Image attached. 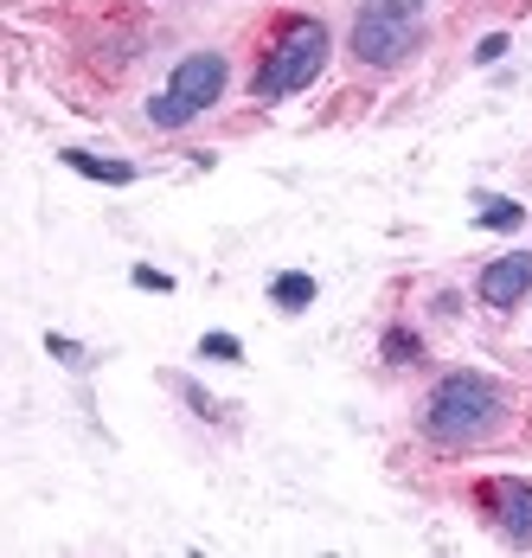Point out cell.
<instances>
[{"label":"cell","mask_w":532,"mask_h":558,"mask_svg":"<svg viewBox=\"0 0 532 558\" xmlns=\"http://www.w3.org/2000/svg\"><path fill=\"white\" fill-rule=\"evenodd\" d=\"M58 161H64V168H77V173H90V180H109V186H129V180H135L129 161H104V155H84V148H64Z\"/></svg>","instance_id":"52a82bcc"},{"label":"cell","mask_w":532,"mask_h":558,"mask_svg":"<svg viewBox=\"0 0 532 558\" xmlns=\"http://www.w3.org/2000/svg\"><path fill=\"white\" fill-rule=\"evenodd\" d=\"M507 424V391L487 373H449L424 404V437L443 449H475Z\"/></svg>","instance_id":"6da1fadb"},{"label":"cell","mask_w":532,"mask_h":558,"mask_svg":"<svg viewBox=\"0 0 532 558\" xmlns=\"http://www.w3.org/2000/svg\"><path fill=\"white\" fill-rule=\"evenodd\" d=\"M481 501H487L494 526H500L513 546H532V482L500 475V482H487V488H481Z\"/></svg>","instance_id":"5b68a950"},{"label":"cell","mask_w":532,"mask_h":558,"mask_svg":"<svg viewBox=\"0 0 532 558\" xmlns=\"http://www.w3.org/2000/svg\"><path fill=\"white\" fill-rule=\"evenodd\" d=\"M180 391H186V404H193L200 417H218V404H213V398H206V391H200V386H180Z\"/></svg>","instance_id":"5bb4252c"},{"label":"cell","mask_w":532,"mask_h":558,"mask_svg":"<svg viewBox=\"0 0 532 558\" xmlns=\"http://www.w3.org/2000/svg\"><path fill=\"white\" fill-rule=\"evenodd\" d=\"M475 295L487 308H513V302H527L532 295V251H507V257H494L487 270H481Z\"/></svg>","instance_id":"8992f818"},{"label":"cell","mask_w":532,"mask_h":558,"mask_svg":"<svg viewBox=\"0 0 532 558\" xmlns=\"http://www.w3.org/2000/svg\"><path fill=\"white\" fill-rule=\"evenodd\" d=\"M200 353H206V360H244V347H238L231 335H206L200 340Z\"/></svg>","instance_id":"8fae6325"},{"label":"cell","mask_w":532,"mask_h":558,"mask_svg":"<svg viewBox=\"0 0 532 558\" xmlns=\"http://www.w3.org/2000/svg\"><path fill=\"white\" fill-rule=\"evenodd\" d=\"M385 360H391V366H404V360H424V340L404 335V328H391V335H385Z\"/></svg>","instance_id":"30bf717a"},{"label":"cell","mask_w":532,"mask_h":558,"mask_svg":"<svg viewBox=\"0 0 532 558\" xmlns=\"http://www.w3.org/2000/svg\"><path fill=\"white\" fill-rule=\"evenodd\" d=\"M385 7H398V13H418V7H424V0H385Z\"/></svg>","instance_id":"2e32d148"},{"label":"cell","mask_w":532,"mask_h":558,"mask_svg":"<svg viewBox=\"0 0 532 558\" xmlns=\"http://www.w3.org/2000/svg\"><path fill=\"white\" fill-rule=\"evenodd\" d=\"M481 225L487 231H520L527 225V206L520 199H500V193H481Z\"/></svg>","instance_id":"9c48e42d"},{"label":"cell","mask_w":532,"mask_h":558,"mask_svg":"<svg viewBox=\"0 0 532 558\" xmlns=\"http://www.w3.org/2000/svg\"><path fill=\"white\" fill-rule=\"evenodd\" d=\"M46 347H52L58 360H71V366H84V347H77V340H64V335H52V340H46Z\"/></svg>","instance_id":"4fadbf2b"},{"label":"cell","mask_w":532,"mask_h":558,"mask_svg":"<svg viewBox=\"0 0 532 558\" xmlns=\"http://www.w3.org/2000/svg\"><path fill=\"white\" fill-rule=\"evenodd\" d=\"M218 90H225V58L218 52L180 58L173 77H167V90L148 104V122H155V129H186L200 110H213L218 104Z\"/></svg>","instance_id":"3957f363"},{"label":"cell","mask_w":532,"mask_h":558,"mask_svg":"<svg viewBox=\"0 0 532 558\" xmlns=\"http://www.w3.org/2000/svg\"><path fill=\"white\" fill-rule=\"evenodd\" d=\"M321 64H327V26H321V20H289L282 39L269 46V58L257 64L251 90H257L264 104L295 97V90H309V84L321 77Z\"/></svg>","instance_id":"7a4b0ae2"},{"label":"cell","mask_w":532,"mask_h":558,"mask_svg":"<svg viewBox=\"0 0 532 558\" xmlns=\"http://www.w3.org/2000/svg\"><path fill=\"white\" fill-rule=\"evenodd\" d=\"M500 52H507V33H487V39L475 46V64H494Z\"/></svg>","instance_id":"7c38bea8"},{"label":"cell","mask_w":532,"mask_h":558,"mask_svg":"<svg viewBox=\"0 0 532 558\" xmlns=\"http://www.w3.org/2000/svg\"><path fill=\"white\" fill-rule=\"evenodd\" d=\"M418 46H424L418 13H398V7L373 0V7L353 20V58H366V64H404Z\"/></svg>","instance_id":"277c9868"},{"label":"cell","mask_w":532,"mask_h":558,"mask_svg":"<svg viewBox=\"0 0 532 558\" xmlns=\"http://www.w3.org/2000/svg\"><path fill=\"white\" fill-rule=\"evenodd\" d=\"M135 289H173V277H160V270L142 264V270H135Z\"/></svg>","instance_id":"9a60e30c"},{"label":"cell","mask_w":532,"mask_h":558,"mask_svg":"<svg viewBox=\"0 0 532 558\" xmlns=\"http://www.w3.org/2000/svg\"><path fill=\"white\" fill-rule=\"evenodd\" d=\"M269 302H276V308H289V315H295V308H309V302H315V277H302V270L276 277V282H269Z\"/></svg>","instance_id":"ba28073f"}]
</instances>
